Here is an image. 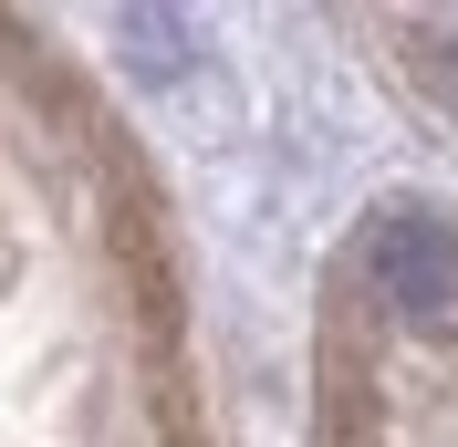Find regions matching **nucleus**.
<instances>
[{
    "label": "nucleus",
    "mask_w": 458,
    "mask_h": 447,
    "mask_svg": "<svg viewBox=\"0 0 458 447\" xmlns=\"http://www.w3.org/2000/svg\"><path fill=\"white\" fill-rule=\"evenodd\" d=\"M365 271L396 312H448L458 302V229L437 208H386L365 229Z\"/></svg>",
    "instance_id": "1"
},
{
    "label": "nucleus",
    "mask_w": 458,
    "mask_h": 447,
    "mask_svg": "<svg viewBox=\"0 0 458 447\" xmlns=\"http://www.w3.org/2000/svg\"><path fill=\"white\" fill-rule=\"evenodd\" d=\"M417 63H428V84H437V94L458 105V53H417Z\"/></svg>",
    "instance_id": "3"
},
{
    "label": "nucleus",
    "mask_w": 458,
    "mask_h": 447,
    "mask_svg": "<svg viewBox=\"0 0 458 447\" xmlns=\"http://www.w3.org/2000/svg\"><path fill=\"white\" fill-rule=\"evenodd\" d=\"M114 42H125V63H136L146 84H167V73H188V11H114Z\"/></svg>",
    "instance_id": "2"
}]
</instances>
